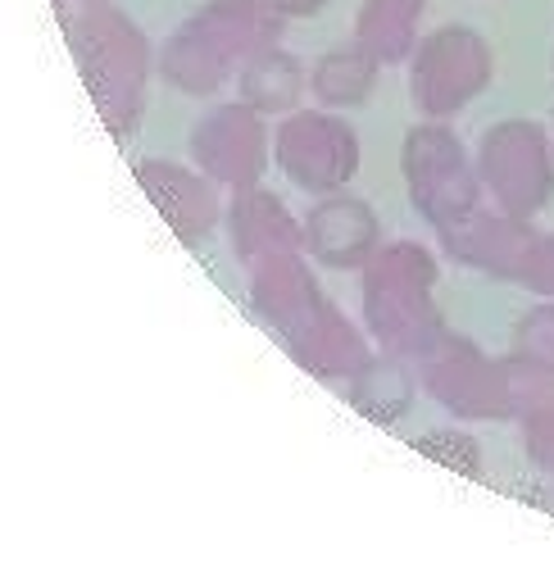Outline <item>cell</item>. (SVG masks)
I'll list each match as a JSON object with an SVG mask.
<instances>
[{"label":"cell","instance_id":"obj_1","mask_svg":"<svg viewBox=\"0 0 554 563\" xmlns=\"http://www.w3.org/2000/svg\"><path fill=\"white\" fill-rule=\"evenodd\" d=\"M255 296H259L255 300L259 313L282 332V341H291V350L314 373H323V377L351 373V368L359 373L364 345H359L355 328L319 296L314 277L300 268L296 255L264 260L255 273Z\"/></svg>","mask_w":554,"mask_h":563},{"label":"cell","instance_id":"obj_2","mask_svg":"<svg viewBox=\"0 0 554 563\" xmlns=\"http://www.w3.org/2000/svg\"><path fill=\"white\" fill-rule=\"evenodd\" d=\"M277 0H219L200 19H191L182 32L168 42V78L187 91H210L219 78L241 59L259 55L273 42L277 27Z\"/></svg>","mask_w":554,"mask_h":563},{"label":"cell","instance_id":"obj_3","mask_svg":"<svg viewBox=\"0 0 554 563\" xmlns=\"http://www.w3.org/2000/svg\"><path fill=\"white\" fill-rule=\"evenodd\" d=\"M74 55L96 91L100 114L114 123V132H128L136 104H142L146 42L110 5H91L74 19Z\"/></svg>","mask_w":554,"mask_h":563},{"label":"cell","instance_id":"obj_4","mask_svg":"<svg viewBox=\"0 0 554 563\" xmlns=\"http://www.w3.org/2000/svg\"><path fill=\"white\" fill-rule=\"evenodd\" d=\"M432 264L419 245H396L368 273V323L400 355H428L436 336Z\"/></svg>","mask_w":554,"mask_h":563},{"label":"cell","instance_id":"obj_5","mask_svg":"<svg viewBox=\"0 0 554 563\" xmlns=\"http://www.w3.org/2000/svg\"><path fill=\"white\" fill-rule=\"evenodd\" d=\"M405 173H409L419 209L428 219H436L445 232L468 219V209L477 200V178L459 151V141L450 132H441V128L413 132L409 151H405Z\"/></svg>","mask_w":554,"mask_h":563},{"label":"cell","instance_id":"obj_6","mask_svg":"<svg viewBox=\"0 0 554 563\" xmlns=\"http://www.w3.org/2000/svg\"><path fill=\"white\" fill-rule=\"evenodd\" d=\"M481 173L509 214H532L554 191L545 136L532 123H505L481 141Z\"/></svg>","mask_w":554,"mask_h":563},{"label":"cell","instance_id":"obj_7","mask_svg":"<svg viewBox=\"0 0 554 563\" xmlns=\"http://www.w3.org/2000/svg\"><path fill=\"white\" fill-rule=\"evenodd\" d=\"M491 74V59L481 51V37L464 27H441L423 42L419 68H413V96L428 114H455L464 100H473Z\"/></svg>","mask_w":554,"mask_h":563},{"label":"cell","instance_id":"obj_8","mask_svg":"<svg viewBox=\"0 0 554 563\" xmlns=\"http://www.w3.org/2000/svg\"><path fill=\"white\" fill-rule=\"evenodd\" d=\"M277 159L309 191H332L355 173V136L341 119L296 114L277 132Z\"/></svg>","mask_w":554,"mask_h":563},{"label":"cell","instance_id":"obj_9","mask_svg":"<svg viewBox=\"0 0 554 563\" xmlns=\"http://www.w3.org/2000/svg\"><path fill=\"white\" fill-rule=\"evenodd\" d=\"M428 386L436 391V400H445L455 413H473V418H491L513 400L509 373L487 364L464 341H436L428 350Z\"/></svg>","mask_w":554,"mask_h":563},{"label":"cell","instance_id":"obj_10","mask_svg":"<svg viewBox=\"0 0 554 563\" xmlns=\"http://www.w3.org/2000/svg\"><path fill=\"white\" fill-rule=\"evenodd\" d=\"M191 151L219 183L246 187L264 168V128H259L255 110H236V104H228V110H214L196 128Z\"/></svg>","mask_w":554,"mask_h":563},{"label":"cell","instance_id":"obj_11","mask_svg":"<svg viewBox=\"0 0 554 563\" xmlns=\"http://www.w3.org/2000/svg\"><path fill=\"white\" fill-rule=\"evenodd\" d=\"M377 241V219L368 205L336 196L309 214V251H314L328 268H359Z\"/></svg>","mask_w":554,"mask_h":563},{"label":"cell","instance_id":"obj_12","mask_svg":"<svg viewBox=\"0 0 554 563\" xmlns=\"http://www.w3.org/2000/svg\"><path fill=\"white\" fill-rule=\"evenodd\" d=\"M136 178L146 183L151 200L164 209V219L178 228L187 241H196L204 228L214 223V191L204 187L200 178H191V173L182 168H173V164H142L136 168Z\"/></svg>","mask_w":554,"mask_h":563},{"label":"cell","instance_id":"obj_13","mask_svg":"<svg viewBox=\"0 0 554 563\" xmlns=\"http://www.w3.org/2000/svg\"><path fill=\"white\" fill-rule=\"evenodd\" d=\"M232 236H236V251L241 260H277V255H296V223L282 205L264 191H241L236 209H232Z\"/></svg>","mask_w":554,"mask_h":563},{"label":"cell","instance_id":"obj_14","mask_svg":"<svg viewBox=\"0 0 554 563\" xmlns=\"http://www.w3.org/2000/svg\"><path fill=\"white\" fill-rule=\"evenodd\" d=\"M468 228V223H459ZM532 245L536 236L523 228V223H513V219H481L468 228V241L459 245L455 241V251L481 268H491V273H513V277H523L528 268V255H532Z\"/></svg>","mask_w":554,"mask_h":563},{"label":"cell","instance_id":"obj_15","mask_svg":"<svg viewBox=\"0 0 554 563\" xmlns=\"http://www.w3.org/2000/svg\"><path fill=\"white\" fill-rule=\"evenodd\" d=\"M373 74H377V55L368 46H341L328 59H319L314 91L328 104H355L373 91Z\"/></svg>","mask_w":554,"mask_h":563},{"label":"cell","instance_id":"obj_16","mask_svg":"<svg viewBox=\"0 0 554 563\" xmlns=\"http://www.w3.org/2000/svg\"><path fill=\"white\" fill-rule=\"evenodd\" d=\"M419 10H423V0H368V5H364V23H359L364 46L377 59H400L409 51Z\"/></svg>","mask_w":554,"mask_h":563},{"label":"cell","instance_id":"obj_17","mask_svg":"<svg viewBox=\"0 0 554 563\" xmlns=\"http://www.w3.org/2000/svg\"><path fill=\"white\" fill-rule=\"evenodd\" d=\"M241 91H246L255 110H287L300 91V68L282 51H259L251 55L246 74H241Z\"/></svg>","mask_w":554,"mask_h":563},{"label":"cell","instance_id":"obj_18","mask_svg":"<svg viewBox=\"0 0 554 563\" xmlns=\"http://www.w3.org/2000/svg\"><path fill=\"white\" fill-rule=\"evenodd\" d=\"M528 445H532V460L554 468V405H541L528 422Z\"/></svg>","mask_w":554,"mask_h":563},{"label":"cell","instance_id":"obj_19","mask_svg":"<svg viewBox=\"0 0 554 563\" xmlns=\"http://www.w3.org/2000/svg\"><path fill=\"white\" fill-rule=\"evenodd\" d=\"M523 277L532 282L536 291L554 296V236L532 245V255H528V268H523Z\"/></svg>","mask_w":554,"mask_h":563},{"label":"cell","instance_id":"obj_20","mask_svg":"<svg viewBox=\"0 0 554 563\" xmlns=\"http://www.w3.org/2000/svg\"><path fill=\"white\" fill-rule=\"evenodd\" d=\"M323 5V0H277V10L282 14H314Z\"/></svg>","mask_w":554,"mask_h":563}]
</instances>
